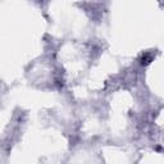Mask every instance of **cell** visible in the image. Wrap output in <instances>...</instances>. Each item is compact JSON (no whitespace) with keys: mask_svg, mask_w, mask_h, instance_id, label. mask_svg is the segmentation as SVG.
I'll use <instances>...</instances> for the list:
<instances>
[{"mask_svg":"<svg viewBox=\"0 0 164 164\" xmlns=\"http://www.w3.org/2000/svg\"><path fill=\"white\" fill-rule=\"evenodd\" d=\"M152 57L150 54H145V55H142V58H141V63L142 64H147V63H150L151 62Z\"/></svg>","mask_w":164,"mask_h":164,"instance_id":"6da1fadb","label":"cell"}]
</instances>
